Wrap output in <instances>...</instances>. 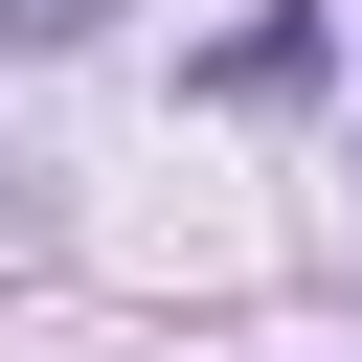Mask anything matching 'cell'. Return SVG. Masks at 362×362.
Returning a JSON list of instances; mask_svg holds the SVG:
<instances>
[{
  "label": "cell",
  "instance_id": "cell-1",
  "mask_svg": "<svg viewBox=\"0 0 362 362\" xmlns=\"http://www.w3.org/2000/svg\"><path fill=\"white\" fill-rule=\"evenodd\" d=\"M204 90H226V113H294V90H317V0H272V23H226V45H204Z\"/></svg>",
  "mask_w": 362,
  "mask_h": 362
},
{
  "label": "cell",
  "instance_id": "cell-2",
  "mask_svg": "<svg viewBox=\"0 0 362 362\" xmlns=\"http://www.w3.org/2000/svg\"><path fill=\"white\" fill-rule=\"evenodd\" d=\"M90 23H113V0H0V45H90Z\"/></svg>",
  "mask_w": 362,
  "mask_h": 362
},
{
  "label": "cell",
  "instance_id": "cell-3",
  "mask_svg": "<svg viewBox=\"0 0 362 362\" xmlns=\"http://www.w3.org/2000/svg\"><path fill=\"white\" fill-rule=\"evenodd\" d=\"M339 181H362V136H339Z\"/></svg>",
  "mask_w": 362,
  "mask_h": 362
}]
</instances>
